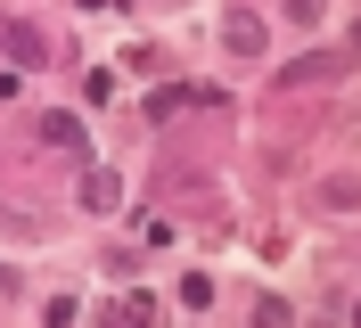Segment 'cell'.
I'll return each mask as SVG.
<instances>
[{
	"label": "cell",
	"instance_id": "6da1fadb",
	"mask_svg": "<svg viewBox=\"0 0 361 328\" xmlns=\"http://www.w3.org/2000/svg\"><path fill=\"white\" fill-rule=\"evenodd\" d=\"M42 140H49L58 156H82V148H90V140H82V123H74L66 107H49V115H42Z\"/></svg>",
	"mask_w": 361,
	"mask_h": 328
},
{
	"label": "cell",
	"instance_id": "7a4b0ae2",
	"mask_svg": "<svg viewBox=\"0 0 361 328\" xmlns=\"http://www.w3.org/2000/svg\"><path fill=\"white\" fill-rule=\"evenodd\" d=\"M99 328H157V304H148V296H115V304L99 312Z\"/></svg>",
	"mask_w": 361,
	"mask_h": 328
},
{
	"label": "cell",
	"instance_id": "3957f363",
	"mask_svg": "<svg viewBox=\"0 0 361 328\" xmlns=\"http://www.w3.org/2000/svg\"><path fill=\"white\" fill-rule=\"evenodd\" d=\"M8 66H17V74H33V66H42V33H33L25 17H8Z\"/></svg>",
	"mask_w": 361,
	"mask_h": 328
},
{
	"label": "cell",
	"instance_id": "277c9868",
	"mask_svg": "<svg viewBox=\"0 0 361 328\" xmlns=\"http://www.w3.org/2000/svg\"><path fill=\"white\" fill-rule=\"evenodd\" d=\"M320 83H337V58H329V49H312V58L288 66V90H320Z\"/></svg>",
	"mask_w": 361,
	"mask_h": 328
},
{
	"label": "cell",
	"instance_id": "5b68a950",
	"mask_svg": "<svg viewBox=\"0 0 361 328\" xmlns=\"http://www.w3.org/2000/svg\"><path fill=\"white\" fill-rule=\"evenodd\" d=\"M82 205H90V214H115V205H123V181L90 164V173H82Z\"/></svg>",
	"mask_w": 361,
	"mask_h": 328
},
{
	"label": "cell",
	"instance_id": "8992f818",
	"mask_svg": "<svg viewBox=\"0 0 361 328\" xmlns=\"http://www.w3.org/2000/svg\"><path fill=\"white\" fill-rule=\"evenodd\" d=\"M222 42L238 49V58H255V49H263V25H255V17H230V25H222Z\"/></svg>",
	"mask_w": 361,
	"mask_h": 328
},
{
	"label": "cell",
	"instance_id": "52a82bcc",
	"mask_svg": "<svg viewBox=\"0 0 361 328\" xmlns=\"http://www.w3.org/2000/svg\"><path fill=\"white\" fill-rule=\"evenodd\" d=\"M255 328H288V304H279V296H263V304H255Z\"/></svg>",
	"mask_w": 361,
	"mask_h": 328
},
{
	"label": "cell",
	"instance_id": "ba28073f",
	"mask_svg": "<svg viewBox=\"0 0 361 328\" xmlns=\"http://www.w3.org/2000/svg\"><path fill=\"white\" fill-rule=\"evenodd\" d=\"M320 8H329V0H288V17H295V25H320Z\"/></svg>",
	"mask_w": 361,
	"mask_h": 328
}]
</instances>
